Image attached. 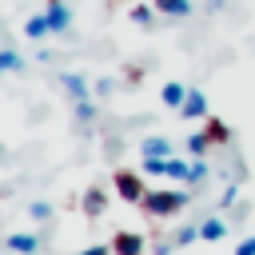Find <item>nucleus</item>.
<instances>
[{"instance_id":"f257e3e1","label":"nucleus","mask_w":255,"mask_h":255,"mask_svg":"<svg viewBox=\"0 0 255 255\" xmlns=\"http://www.w3.org/2000/svg\"><path fill=\"white\" fill-rule=\"evenodd\" d=\"M183 203H187V191H147L143 195V211L155 215V219L183 211Z\"/></svg>"},{"instance_id":"f03ea898","label":"nucleus","mask_w":255,"mask_h":255,"mask_svg":"<svg viewBox=\"0 0 255 255\" xmlns=\"http://www.w3.org/2000/svg\"><path fill=\"white\" fill-rule=\"evenodd\" d=\"M116 195H120V199H128V203H143L147 187H143V179H139L135 171L120 167V171H116Z\"/></svg>"},{"instance_id":"7ed1b4c3","label":"nucleus","mask_w":255,"mask_h":255,"mask_svg":"<svg viewBox=\"0 0 255 255\" xmlns=\"http://www.w3.org/2000/svg\"><path fill=\"white\" fill-rule=\"evenodd\" d=\"M112 255H143V235L120 231V235L112 239Z\"/></svg>"},{"instance_id":"20e7f679","label":"nucleus","mask_w":255,"mask_h":255,"mask_svg":"<svg viewBox=\"0 0 255 255\" xmlns=\"http://www.w3.org/2000/svg\"><path fill=\"white\" fill-rule=\"evenodd\" d=\"M44 16H48L52 32H68V24H72V12H68V4H64V0H48Z\"/></svg>"},{"instance_id":"39448f33","label":"nucleus","mask_w":255,"mask_h":255,"mask_svg":"<svg viewBox=\"0 0 255 255\" xmlns=\"http://www.w3.org/2000/svg\"><path fill=\"white\" fill-rule=\"evenodd\" d=\"M64 92H68V100H72V104H84V100H92V88H88V80H84V76H76V72H68V76H64Z\"/></svg>"},{"instance_id":"423d86ee","label":"nucleus","mask_w":255,"mask_h":255,"mask_svg":"<svg viewBox=\"0 0 255 255\" xmlns=\"http://www.w3.org/2000/svg\"><path fill=\"white\" fill-rule=\"evenodd\" d=\"M179 112H183V116H187V120H207V96H203V92H195V88H191V92H187V100H183V108H179Z\"/></svg>"},{"instance_id":"0eeeda50","label":"nucleus","mask_w":255,"mask_h":255,"mask_svg":"<svg viewBox=\"0 0 255 255\" xmlns=\"http://www.w3.org/2000/svg\"><path fill=\"white\" fill-rule=\"evenodd\" d=\"M139 151H143V159H171V143L163 135H147L139 143Z\"/></svg>"},{"instance_id":"6e6552de","label":"nucleus","mask_w":255,"mask_h":255,"mask_svg":"<svg viewBox=\"0 0 255 255\" xmlns=\"http://www.w3.org/2000/svg\"><path fill=\"white\" fill-rule=\"evenodd\" d=\"M80 207H84V215H104V207H108V195H104L100 187H88Z\"/></svg>"},{"instance_id":"1a4fd4ad","label":"nucleus","mask_w":255,"mask_h":255,"mask_svg":"<svg viewBox=\"0 0 255 255\" xmlns=\"http://www.w3.org/2000/svg\"><path fill=\"white\" fill-rule=\"evenodd\" d=\"M8 251L36 255V235H32V231H16V235H8Z\"/></svg>"},{"instance_id":"9d476101","label":"nucleus","mask_w":255,"mask_h":255,"mask_svg":"<svg viewBox=\"0 0 255 255\" xmlns=\"http://www.w3.org/2000/svg\"><path fill=\"white\" fill-rule=\"evenodd\" d=\"M155 12L183 20V16H191V0H155Z\"/></svg>"},{"instance_id":"9b49d317","label":"nucleus","mask_w":255,"mask_h":255,"mask_svg":"<svg viewBox=\"0 0 255 255\" xmlns=\"http://www.w3.org/2000/svg\"><path fill=\"white\" fill-rule=\"evenodd\" d=\"M48 32H52V24H48V16H44V12L24 20V36H28V40H40V36H48Z\"/></svg>"},{"instance_id":"f8f14e48","label":"nucleus","mask_w":255,"mask_h":255,"mask_svg":"<svg viewBox=\"0 0 255 255\" xmlns=\"http://www.w3.org/2000/svg\"><path fill=\"white\" fill-rule=\"evenodd\" d=\"M159 100H163L167 108H183V100H187V88L171 80V84H163V92H159Z\"/></svg>"},{"instance_id":"ddd939ff","label":"nucleus","mask_w":255,"mask_h":255,"mask_svg":"<svg viewBox=\"0 0 255 255\" xmlns=\"http://www.w3.org/2000/svg\"><path fill=\"white\" fill-rule=\"evenodd\" d=\"M223 235H227V223H223V219H203V223H199V239L219 243Z\"/></svg>"},{"instance_id":"4468645a","label":"nucleus","mask_w":255,"mask_h":255,"mask_svg":"<svg viewBox=\"0 0 255 255\" xmlns=\"http://www.w3.org/2000/svg\"><path fill=\"white\" fill-rule=\"evenodd\" d=\"M203 131H207V139H211V143H227V135H231V131H227V124H223V120H215V116H207Z\"/></svg>"},{"instance_id":"2eb2a0df","label":"nucleus","mask_w":255,"mask_h":255,"mask_svg":"<svg viewBox=\"0 0 255 255\" xmlns=\"http://www.w3.org/2000/svg\"><path fill=\"white\" fill-rule=\"evenodd\" d=\"M187 175H191V163H187V159H167V179L187 183Z\"/></svg>"},{"instance_id":"dca6fc26","label":"nucleus","mask_w":255,"mask_h":255,"mask_svg":"<svg viewBox=\"0 0 255 255\" xmlns=\"http://www.w3.org/2000/svg\"><path fill=\"white\" fill-rule=\"evenodd\" d=\"M20 68H24L20 52H12V48H0V72H20Z\"/></svg>"},{"instance_id":"f3484780","label":"nucleus","mask_w":255,"mask_h":255,"mask_svg":"<svg viewBox=\"0 0 255 255\" xmlns=\"http://www.w3.org/2000/svg\"><path fill=\"white\" fill-rule=\"evenodd\" d=\"M207 147H211V139H207V131H191V135H187V151H191V155H203Z\"/></svg>"},{"instance_id":"a211bd4d","label":"nucleus","mask_w":255,"mask_h":255,"mask_svg":"<svg viewBox=\"0 0 255 255\" xmlns=\"http://www.w3.org/2000/svg\"><path fill=\"white\" fill-rule=\"evenodd\" d=\"M195 239H199V227H179L171 243H175V247H183V243H195Z\"/></svg>"},{"instance_id":"6ab92c4d","label":"nucleus","mask_w":255,"mask_h":255,"mask_svg":"<svg viewBox=\"0 0 255 255\" xmlns=\"http://www.w3.org/2000/svg\"><path fill=\"white\" fill-rule=\"evenodd\" d=\"M76 120H80V124H92V120H96V108H92V100L76 104Z\"/></svg>"},{"instance_id":"aec40b11","label":"nucleus","mask_w":255,"mask_h":255,"mask_svg":"<svg viewBox=\"0 0 255 255\" xmlns=\"http://www.w3.org/2000/svg\"><path fill=\"white\" fill-rule=\"evenodd\" d=\"M143 175H167V159H143Z\"/></svg>"},{"instance_id":"412c9836","label":"nucleus","mask_w":255,"mask_h":255,"mask_svg":"<svg viewBox=\"0 0 255 255\" xmlns=\"http://www.w3.org/2000/svg\"><path fill=\"white\" fill-rule=\"evenodd\" d=\"M131 20L147 28V24H151V8H147V4H135V8H131Z\"/></svg>"},{"instance_id":"4be33fe9","label":"nucleus","mask_w":255,"mask_h":255,"mask_svg":"<svg viewBox=\"0 0 255 255\" xmlns=\"http://www.w3.org/2000/svg\"><path fill=\"white\" fill-rule=\"evenodd\" d=\"M203 175H207V163H203V159H195V163H191V175H187V183H199Z\"/></svg>"},{"instance_id":"5701e85b","label":"nucleus","mask_w":255,"mask_h":255,"mask_svg":"<svg viewBox=\"0 0 255 255\" xmlns=\"http://www.w3.org/2000/svg\"><path fill=\"white\" fill-rule=\"evenodd\" d=\"M48 215H52V207H48L44 199H36V203H32V219H48Z\"/></svg>"},{"instance_id":"b1692460","label":"nucleus","mask_w":255,"mask_h":255,"mask_svg":"<svg viewBox=\"0 0 255 255\" xmlns=\"http://www.w3.org/2000/svg\"><path fill=\"white\" fill-rule=\"evenodd\" d=\"M235 255H255V235H251V239H243V243L235 247Z\"/></svg>"},{"instance_id":"393cba45","label":"nucleus","mask_w":255,"mask_h":255,"mask_svg":"<svg viewBox=\"0 0 255 255\" xmlns=\"http://www.w3.org/2000/svg\"><path fill=\"white\" fill-rule=\"evenodd\" d=\"M80 255H112V247H104V243H92V247H84Z\"/></svg>"}]
</instances>
